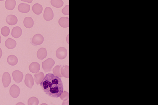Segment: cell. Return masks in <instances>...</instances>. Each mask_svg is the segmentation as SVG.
<instances>
[{"mask_svg": "<svg viewBox=\"0 0 158 105\" xmlns=\"http://www.w3.org/2000/svg\"><path fill=\"white\" fill-rule=\"evenodd\" d=\"M4 1V0H0V1Z\"/></svg>", "mask_w": 158, "mask_h": 105, "instance_id": "32", "label": "cell"}, {"mask_svg": "<svg viewBox=\"0 0 158 105\" xmlns=\"http://www.w3.org/2000/svg\"><path fill=\"white\" fill-rule=\"evenodd\" d=\"M32 11L36 14L39 15L41 14L43 10V7L39 3H36L32 7Z\"/></svg>", "mask_w": 158, "mask_h": 105, "instance_id": "19", "label": "cell"}, {"mask_svg": "<svg viewBox=\"0 0 158 105\" xmlns=\"http://www.w3.org/2000/svg\"><path fill=\"white\" fill-rule=\"evenodd\" d=\"M61 73L63 76L67 78H69V66H65L62 67L60 69Z\"/></svg>", "mask_w": 158, "mask_h": 105, "instance_id": "23", "label": "cell"}, {"mask_svg": "<svg viewBox=\"0 0 158 105\" xmlns=\"http://www.w3.org/2000/svg\"><path fill=\"white\" fill-rule=\"evenodd\" d=\"M2 82L4 87L7 88L9 86L11 83V79L9 72H6L3 74Z\"/></svg>", "mask_w": 158, "mask_h": 105, "instance_id": "7", "label": "cell"}, {"mask_svg": "<svg viewBox=\"0 0 158 105\" xmlns=\"http://www.w3.org/2000/svg\"><path fill=\"white\" fill-rule=\"evenodd\" d=\"M5 45L8 49H13L17 45V42L14 39L11 38H9L6 41Z\"/></svg>", "mask_w": 158, "mask_h": 105, "instance_id": "13", "label": "cell"}, {"mask_svg": "<svg viewBox=\"0 0 158 105\" xmlns=\"http://www.w3.org/2000/svg\"><path fill=\"white\" fill-rule=\"evenodd\" d=\"M1 39H2L1 37V36L0 35V44H1Z\"/></svg>", "mask_w": 158, "mask_h": 105, "instance_id": "31", "label": "cell"}, {"mask_svg": "<svg viewBox=\"0 0 158 105\" xmlns=\"http://www.w3.org/2000/svg\"><path fill=\"white\" fill-rule=\"evenodd\" d=\"M44 18L46 21H49L53 19L54 14L51 8L48 7L44 10L43 15Z\"/></svg>", "mask_w": 158, "mask_h": 105, "instance_id": "3", "label": "cell"}, {"mask_svg": "<svg viewBox=\"0 0 158 105\" xmlns=\"http://www.w3.org/2000/svg\"><path fill=\"white\" fill-rule=\"evenodd\" d=\"M16 2L15 0H6L5 3L6 9L8 10H13L16 6Z\"/></svg>", "mask_w": 158, "mask_h": 105, "instance_id": "17", "label": "cell"}, {"mask_svg": "<svg viewBox=\"0 0 158 105\" xmlns=\"http://www.w3.org/2000/svg\"><path fill=\"white\" fill-rule=\"evenodd\" d=\"M62 13L65 15H69V5L66 6L62 10Z\"/></svg>", "mask_w": 158, "mask_h": 105, "instance_id": "28", "label": "cell"}, {"mask_svg": "<svg viewBox=\"0 0 158 105\" xmlns=\"http://www.w3.org/2000/svg\"><path fill=\"white\" fill-rule=\"evenodd\" d=\"M30 72L34 74L38 72L40 69V64L37 62H34L31 63L29 67Z\"/></svg>", "mask_w": 158, "mask_h": 105, "instance_id": "14", "label": "cell"}, {"mask_svg": "<svg viewBox=\"0 0 158 105\" xmlns=\"http://www.w3.org/2000/svg\"><path fill=\"white\" fill-rule=\"evenodd\" d=\"M30 9V6L27 4L22 3L18 6V10L21 13H29Z\"/></svg>", "mask_w": 158, "mask_h": 105, "instance_id": "12", "label": "cell"}, {"mask_svg": "<svg viewBox=\"0 0 158 105\" xmlns=\"http://www.w3.org/2000/svg\"><path fill=\"white\" fill-rule=\"evenodd\" d=\"M67 55V50L65 48L63 47H61L58 48L56 52V57L60 60L65 58Z\"/></svg>", "mask_w": 158, "mask_h": 105, "instance_id": "5", "label": "cell"}, {"mask_svg": "<svg viewBox=\"0 0 158 105\" xmlns=\"http://www.w3.org/2000/svg\"><path fill=\"white\" fill-rule=\"evenodd\" d=\"M25 83L27 87L31 89L33 87L34 84V80L31 74H28L26 75Z\"/></svg>", "mask_w": 158, "mask_h": 105, "instance_id": "9", "label": "cell"}, {"mask_svg": "<svg viewBox=\"0 0 158 105\" xmlns=\"http://www.w3.org/2000/svg\"><path fill=\"white\" fill-rule=\"evenodd\" d=\"M61 67L60 66H55L53 69L54 74L60 78H62L63 76L61 73L60 69Z\"/></svg>", "mask_w": 158, "mask_h": 105, "instance_id": "24", "label": "cell"}, {"mask_svg": "<svg viewBox=\"0 0 158 105\" xmlns=\"http://www.w3.org/2000/svg\"><path fill=\"white\" fill-rule=\"evenodd\" d=\"M47 55V52L45 48H40L37 52V57L40 60H42L46 58Z\"/></svg>", "mask_w": 158, "mask_h": 105, "instance_id": "16", "label": "cell"}, {"mask_svg": "<svg viewBox=\"0 0 158 105\" xmlns=\"http://www.w3.org/2000/svg\"><path fill=\"white\" fill-rule=\"evenodd\" d=\"M55 62L54 60L51 58H48L42 63L43 70L46 72H51L52 68L54 65Z\"/></svg>", "mask_w": 158, "mask_h": 105, "instance_id": "2", "label": "cell"}, {"mask_svg": "<svg viewBox=\"0 0 158 105\" xmlns=\"http://www.w3.org/2000/svg\"><path fill=\"white\" fill-rule=\"evenodd\" d=\"M22 2H26L29 3H31L33 0H21Z\"/></svg>", "mask_w": 158, "mask_h": 105, "instance_id": "29", "label": "cell"}, {"mask_svg": "<svg viewBox=\"0 0 158 105\" xmlns=\"http://www.w3.org/2000/svg\"><path fill=\"white\" fill-rule=\"evenodd\" d=\"M59 25L62 27L66 28L69 27V18L63 17L61 18L59 21Z\"/></svg>", "mask_w": 158, "mask_h": 105, "instance_id": "21", "label": "cell"}, {"mask_svg": "<svg viewBox=\"0 0 158 105\" xmlns=\"http://www.w3.org/2000/svg\"><path fill=\"white\" fill-rule=\"evenodd\" d=\"M44 38L42 35L40 34L35 35L32 38V42L34 45H41L43 42Z\"/></svg>", "mask_w": 158, "mask_h": 105, "instance_id": "8", "label": "cell"}, {"mask_svg": "<svg viewBox=\"0 0 158 105\" xmlns=\"http://www.w3.org/2000/svg\"><path fill=\"white\" fill-rule=\"evenodd\" d=\"M39 103L38 100L35 97H32L30 98L28 102V105H38Z\"/></svg>", "mask_w": 158, "mask_h": 105, "instance_id": "26", "label": "cell"}, {"mask_svg": "<svg viewBox=\"0 0 158 105\" xmlns=\"http://www.w3.org/2000/svg\"><path fill=\"white\" fill-rule=\"evenodd\" d=\"M6 21L8 25L13 26L17 23L18 19L17 17L15 15H10L7 17Z\"/></svg>", "mask_w": 158, "mask_h": 105, "instance_id": "10", "label": "cell"}, {"mask_svg": "<svg viewBox=\"0 0 158 105\" xmlns=\"http://www.w3.org/2000/svg\"><path fill=\"white\" fill-rule=\"evenodd\" d=\"M10 94L12 97L17 98L20 94V89L19 87L15 84L12 85L10 89Z\"/></svg>", "mask_w": 158, "mask_h": 105, "instance_id": "4", "label": "cell"}, {"mask_svg": "<svg viewBox=\"0 0 158 105\" xmlns=\"http://www.w3.org/2000/svg\"><path fill=\"white\" fill-rule=\"evenodd\" d=\"M22 34L21 28L17 26L13 28L11 31V35L15 38H18L21 37Z\"/></svg>", "mask_w": 158, "mask_h": 105, "instance_id": "11", "label": "cell"}, {"mask_svg": "<svg viewBox=\"0 0 158 105\" xmlns=\"http://www.w3.org/2000/svg\"><path fill=\"white\" fill-rule=\"evenodd\" d=\"M40 84L43 91L52 98L60 97L64 92L61 79L53 74H47Z\"/></svg>", "mask_w": 158, "mask_h": 105, "instance_id": "1", "label": "cell"}, {"mask_svg": "<svg viewBox=\"0 0 158 105\" xmlns=\"http://www.w3.org/2000/svg\"><path fill=\"white\" fill-rule=\"evenodd\" d=\"M44 76L43 73L42 72H38L35 74V81L38 85L41 83Z\"/></svg>", "mask_w": 158, "mask_h": 105, "instance_id": "18", "label": "cell"}, {"mask_svg": "<svg viewBox=\"0 0 158 105\" xmlns=\"http://www.w3.org/2000/svg\"><path fill=\"white\" fill-rule=\"evenodd\" d=\"M1 33L3 36L7 37L10 34V29L7 26L3 27L1 30Z\"/></svg>", "mask_w": 158, "mask_h": 105, "instance_id": "25", "label": "cell"}, {"mask_svg": "<svg viewBox=\"0 0 158 105\" xmlns=\"http://www.w3.org/2000/svg\"><path fill=\"white\" fill-rule=\"evenodd\" d=\"M60 97L61 99L64 101H65L68 100V93L66 91H64L63 92V93Z\"/></svg>", "mask_w": 158, "mask_h": 105, "instance_id": "27", "label": "cell"}, {"mask_svg": "<svg viewBox=\"0 0 158 105\" xmlns=\"http://www.w3.org/2000/svg\"><path fill=\"white\" fill-rule=\"evenodd\" d=\"M23 23L24 26L26 28L28 29H30L34 26V20L31 17H27L24 19Z\"/></svg>", "mask_w": 158, "mask_h": 105, "instance_id": "15", "label": "cell"}, {"mask_svg": "<svg viewBox=\"0 0 158 105\" xmlns=\"http://www.w3.org/2000/svg\"><path fill=\"white\" fill-rule=\"evenodd\" d=\"M18 59L16 56L14 55H10L7 58V62L10 65L15 66L17 64Z\"/></svg>", "mask_w": 158, "mask_h": 105, "instance_id": "20", "label": "cell"}, {"mask_svg": "<svg viewBox=\"0 0 158 105\" xmlns=\"http://www.w3.org/2000/svg\"><path fill=\"white\" fill-rule=\"evenodd\" d=\"M0 78H1V75H0Z\"/></svg>", "mask_w": 158, "mask_h": 105, "instance_id": "33", "label": "cell"}, {"mask_svg": "<svg viewBox=\"0 0 158 105\" xmlns=\"http://www.w3.org/2000/svg\"><path fill=\"white\" fill-rule=\"evenodd\" d=\"M12 76L15 82L17 83L21 82L24 76L23 73L19 70L14 71L12 74Z\"/></svg>", "mask_w": 158, "mask_h": 105, "instance_id": "6", "label": "cell"}, {"mask_svg": "<svg viewBox=\"0 0 158 105\" xmlns=\"http://www.w3.org/2000/svg\"><path fill=\"white\" fill-rule=\"evenodd\" d=\"M2 51L1 48H0V59H1V58L2 57Z\"/></svg>", "mask_w": 158, "mask_h": 105, "instance_id": "30", "label": "cell"}, {"mask_svg": "<svg viewBox=\"0 0 158 105\" xmlns=\"http://www.w3.org/2000/svg\"><path fill=\"white\" fill-rule=\"evenodd\" d=\"M51 3L53 7L59 8L63 6L64 2L62 0H51Z\"/></svg>", "mask_w": 158, "mask_h": 105, "instance_id": "22", "label": "cell"}]
</instances>
